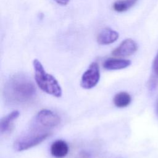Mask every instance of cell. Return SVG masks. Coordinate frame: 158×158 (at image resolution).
<instances>
[{
	"label": "cell",
	"instance_id": "6da1fadb",
	"mask_svg": "<svg viewBox=\"0 0 158 158\" xmlns=\"http://www.w3.org/2000/svg\"><path fill=\"white\" fill-rule=\"evenodd\" d=\"M36 95V87L25 74L17 73L12 75L3 88L5 102L12 106H19L31 102Z\"/></svg>",
	"mask_w": 158,
	"mask_h": 158
},
{
	"label": "cell",
	"instance_id": "7a4b0ae2",
	"mask_svg": "<svg viewBox=\"0 0 158 158\" xmlns=\"http://www.w3.org/2000/svg\"><path fill=\"white\" fill-rule=\"evenodd\" d=\"M51 134V130L31 123L29 130L15 141L14 149L16 151L28 149L44 141Z\"/></svg>",
	"mask_w": 158,
	"mask_h": 158
},
{
	"label": "cell",
	"instance_id": "3957f363",
	"mask_svg": "<svg viewBox=\"0 0 158 158\" xmlns=\"http://www.w3.org/2000/svg\"><path fill=\"white\" fill-rule=\"evenodd\" d=\"M35 79L37 85L44 92L59 98L62 90L57 80L52 75L47 73L41 62L35 59L33 61Z\"/></svg>",
	"mask_w": 158,
	"mask_h": 158
},
{
	"label": "cell",
	"instance_id": "277c9868",
	"mask_svg": "<svg viewBox=\"0 0 158 158\" xmlns=\"http://www.w3.org/2000/svg\"><path fill=\"white\" fill-rule=\"evenodd\" d=\"M60 122L59 116L49 109H42L35 116L31 123L44 128L51 130L57 127Z\"/></svg>",
	"mask_w": 158,
	"mask_h": 158
},
{
	"label": "cell",
	"instance_id": "5b68a950",
	"mask_svg": "<svg viewBox=\"0 0 158 158\" xmlns=\"http://www.w3.org/2000/svg\"><path fill=\"white\" fill-rule=\"evenodd\" d=\"M100 79L99 67L97 62L91 63L87 70L83 73L81 78V86L86 89L94 87Z\"/></svg>",
	"mask_w": 158,
	"mask_h": 158
},
{
	"label": "cell",
	"instance_id": "8992f818",
	"mask_svg": "<svg viewBox=\"0 0 158 158\" xmlns=\"http://www.w3.org/2000/svg\"><path fill=\"white\" fill-rule=\"evenodd\" d=\"M138 49L137 43L131 38H127L122 41V43L115 48L112 54L116 57H127L133 54Z\"/></svg>",
	"mask_w": 158,
	"mask_h": 158
},
{
	"label": "cell",
	"instance_id": "52a82bcc",
	"mask_svg": "<svg viewBox=\"0 0 158 158\" xmlns=\"http://www.w3.org/2000/svg\"><path fill=\"white\" fill-rule=\"evenodd\" d=\"M119 37V34L115 30L109 27L102 29L97 36V42L101 45H108L116 41Z\"/></svg>",
	"mask_w": 158,
	"mask_h": 158
},
{
	"label": "cell",
	"instance_id": "ba28073f",
	"mask_svg": "<svg viewBox=\"0 0 158 158\" xmlns=\"http://www.w3.org/2000/svg\"><path fill=\"white\" fill-rule=\"evenodd\" d=\"M51 154L56 158H63L65 157L69 151L67 143L62 139H58L52 143L50 148Z\"/></svg>",
	"mask_w": 158,
	"mask_h": 158
},
{
	"label": "cell",
	"instance_id": "9c48e42d",
	"mask_svg": "<svg viewBox=\"0 0 158 158\" xmlns=\"http://www.w3.org/2000/svg\"><path fill=\"white\" fill-rule=\"evenodd\" d=\"M20 113L18 110H14L2 118L0 122V131L1 134L8 133L11 130L14 122L19 117Z\"/></svg>",
	"mask_w": 158,
	"mask_h": 158
},
{
	"label": "cell",
	"instance_id": "30bf717a",
	"mask_svg": "<svg viewBox=\"0 0 158 158\" xmlns=\"http://www.w3.org/2000/svg\"><path fill=\"white\" fill-rule=\"evenodd\" d=\"M131 64V61L123 59L109 58L106 60L103 64V67L106 70H120L128 67Z\"/></svg>",
	"mask_w": 158,
	"mask_h": 158
},
{
	"label": "cell",
	"instance_id": "8fae6325",
	"mask_svg": "<svg viewBox=\"0 0 158 158\" xmlns=\"http://www.w3.org/2000/svg\"><path fill=\"white\" fill-rule=\"evenodd\" d=\"M131 101V96L125 91H121L117 93L113 99L114 105L119 108H123L128 106L130 104Z\"/></svg>",
	"mask_w": 158,
	"mask_h": 158
},
{
	"label": "cell",
	"instance_id": "7c38bea8",
	"mask_svg": "<svg viewBox=\"0 0 158 158\" xmlns=\"http://www.w3.org/2000/svg\"><path fill=\"white\" fill-rule=\"evenodd\" d=\"M138 0H117L113 5V9L117 12H123L132 7Z\"/></svg>",
	"mask_w": 158,
	"mask_h": 158
},
{
	"label": "cell",
	"instance_id": "4fadbf2b",
	"mask_svg": "<svg viewBox=\"0 0 158 158\" xmlns=\"http://www.w3.org/2000/svg\"><path fill=\"white\" fill-rule=\"evenodd\" d=\"M152 71L154 78L158 79V52L156 54L152 63Z\"/></svg>",
	"mask_w": 158,
	"mask_h": 158
},
{
	"label": "cell",
	"instance_id": "5bb4252c",
	"mask_svg": "<svg viewBox=\"0 0 158 158\" xmlns=\"http://www.w3.org/2000/svg\"><path fill=\"white\" fill-rule=\"evenodd\" d=\"M56 3L61 6H66L70 1V0H54Z\"/></svg>",
	"mask_w": 158,
	"mask_h": 158
},
{
	"label": "cell",
	"instance_id": "9a60e30c",
	"mask_svg": "<svg viewBox=\"0 0 158 158\" xmlns=\"http://www.w3.org/2000/svg\"><path fill=\"white\" fill-rule=\"evenodd\" d=\"M156 114L158 117V100H157V102L156 106Z\"/></svg>",
	"mask_w": 158,
	"mask_h": 158
}]
</instances>
